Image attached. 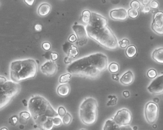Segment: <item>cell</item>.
<instances>
[{
  "label": "cell",
  "instance_id": "31",
  "mask_svg": "<svg viewBox=\"0 0 163 130\" xmlns=\"http://www.w3.org/2000/svg\"><path fill=\"white\" fill-rule=\"evenodd\" d=\"M131 8L135 10H139L141 7L140 2L138 1H133L130 3Z\"/></svg>",
  "mask_w": 163,
  "mask_h": 130
},
{
  "label": "cell",
  "instance_id": "47",
  "mask_svg": "<svg viewBox=\"0 0 163 130\" xmlns=\"http://www.w3.org/2000/svg\"><path fill=\"white\" fill-rule=\"evenodd\" d=\"M153 101L154 102L156 103V104H157V103H158V102H159V99L158 98H155L154 99Z\"/></svg>",
  "mask_w": 163,
  "mask_h": 130
},
{
  "label": "cell",
  "instance_id": "15",
  "mask_svg": "<svg viewBox=\"0 0 163 130\" xmlns=\"http://www.w3.org/2000/svg\"><path fill=\"white\" fill-rule=\"evenodd\" d=\"M78 51L77 47L74 45L72 44L71 48L69 50L67 56L65 58V59H64V63L66 64H68V63H71L72 60L78 55Z\"/></svg>",
  "mask_w": 163,
  "mask_h": 130
},
{
  "label": "cell",
  "instance_id": "3",
  "mask_svg": "<svg viewBox=\"0 0 163 130\" xmlns=\"http://www.w3.org/2000/svg\"><path fill=\"white\" fill-rule=\"evenodd\" d=\"M28 109L34 122L40 128L48 118H55L58 116V113L49 102L40 95L32 96L30 99Z\"/></svg>",
  "mask_w": 163,
  "mask_h": 130
},
{
  "label": "cell",
  "instance_id": "32",
  "mask_svg": "<svg viewBox=\"0 0 163 130\" xmlns=\"http://www.w3.org/2000/svg\"><path fill=\"white\" fill-rule=\"evenodd\" d=\"M52 121H53V124L54 126H56V127L61 126L62 124V120L61 119L58 117L53 118Z\"/></svg>",
  "mask_w": 163,
  "mask_h": 130
},
{
  "label": "cell",
  "instance_id": "14",
  "mask_svg": "<svg viewBox=\"0 0 163 130\" xmlns=\"http://www.w3.org/2000/svg\"><path fill=\"white\" fill-rule=\"evenodd\" d=\"M134 80V76L131 71L126 72L120 78L121 83L124 86H129L133 83Z\"/></svg>",
  "mask_w": 163,
  "mask_h": 130
},
{
  "label": "cell",
  "instance_id": "4",
  "mask_svg": "<svg viewBox=\"0 0 163 130\" xmlns=\"http://www.w3.org/2000/svg\"><path fill=\"white\" fill-rule=\"evenodd\" d=\"M37 71V64L33 59L15 61L10 65V77L13 82L18 83L34 78Z\"/></svg>",
  "mask_w": 163,
  "mask_h": 130
},
{
  "label": "cell",
  "instance_id": "45",
  "mask_svg": "<svg viewBox=\"0 0 163 130\" xmlns=\"http://www.w3.org/2000/svg\"><path fill=\"white\" fill-rule=\"evenodd\" d=\"M150 2V1H147V0H146V1H142V3H143V4L144 6H148V5L149 4Z\"/></svg>",
  "mask_w": 163,
  "mask_h": 130
},
{
  "label": "cell",
  "instance_id": "19",
  "mask_svg": "<svg viewBox=\"0 0 163 130\" xmlns=\"http://www.w3.org/2000/svg\"><path fill=\"white\" fill-rule=\"evenodd\" d=\"M119 127L113 120H108L105 122L103 130H119Z\"/></svg>",
  "mask_w": 163,
  "mask_h": 130
},
{
  "label": "cell",
  "instance_id": "37",
  "mask_svg": "<svg viewBox=\"0 0 163 130\" xmlns=\"http://www.w3.org/2000/svg\"><path fill=\"white\" fill-rule=\"evenodd\" d=\"M51 60L53 61H55L58 59V53L56 52H51Z\"/></svg>",
  "mask_w": 163,
  "mask_h": 130
},
{
  "label": "cell",
  "instance_id": "18",
  "mask_svg": "<svg viewBox=\"0 0 163 130\" xmlns=\"http://www.w3.org/2000/svg\"><path fill=\"white\" fill-rule=\"evenodd\" d=\"M57 94L60 96L64 97L68 95L70 92V86L66 83L61 84L57 88Z\"/></svg>",
  "mask_w": 163,
  "mask_h": 130
},
{
  "label": "cell",
  "instance_id": "24",
  "mask_svg": "<svg viewBox=\"0 0 163 130\" xmlns=\"http://www.w3.org/2000/svg\"><path fill=\"white\" fill-rule=\"evenodd\" d=\"M128 16L132 19H135L138 16L139 11L134 9L130 8L128 10Z\"/></svg>",
  "mask_w": 163,
  "mask_h": 130
},
{
  "label": "cell",
  "instance_id": "20",
  "mask_svg": "<svg viewBox=\"0 0 163 130\" xmlns=\"http://www.w3.org/2000/svg\"><path fill=\"white\" fill-rule=\"evenodd\" d=\"M126 55L128 58H133L137 53V49L135 45H129L127 48L126 50Z\"/></svg>",
  "mask_w": 163,
  "mask_h": 130
},
{
  "label": "cell",
  "instance_id": "17",
  "mask_svg": "<svg viewBox=\"0 0 163 130\" xmlns=\"http://www.w3.org/2000/svg\"><path fill=\"white\" fill-rule=\"evenodd\" d=\"M152 59L157 63L163 64V48H158L154 51Z\"/></svg>",
  "mask_w": 163,
  "mask_h": 130
},
{
  "label": "cell",
  "instance_id": "34",
  "mask_svg": "<svg viewBox=\"0 0 163 130\" xmlns=\"http://www.w3.org/2000/svg\"><path fill=\"white\" fill-rule=\"evenodd\" d=\"M66 113V111L65 108L63 106H60L58 110V114L61 117H63L64 115Z\"/></svg>",
  "mask_w": 163,
  "mask_h": 130
},
{
  "label": "cell",
  "instance_id": "11",
  "mask_svg": "<svg viewBox=\"0 0 163 130\" xmlns=\"http://www.w3.org/2000/svg\"><path fill=\"white\" fill-rule=\"evenodd\" d=\"M41 70L43 74L51 76L56 74L57 70V65L54 61L48 60L41 66Z\"/></svg>",
  "mask_w": 163,
  "mask_h": 130
},
{
  "label": "cell",
  "instance_id": "13",
  "mask_svg": "<svg viewBox=\"0 0 163 130\" xmlns=\"http://www.w3.org/2000/svg\"><path fill=\"white\" fill-rule=\"evenodd\" d=\"M72 28L80 41L82 42L87 40V32L84 25L76 24L73 26Z\"/></svg>",
  "mask_w": 163,
  "mask_h": 130
},
{
  "label": "cell",
  "instance_id": "44",
  "mask_svg": "<svg viewBox=\"0 0 163 130\" xmlns=\"http://www.w3.org/2000/svg\"><path fill=\"white\" fill-rule=\"evenodd\" d=\"M123 96L126 98H128L130 96V93L128 91H124L123 93Z\"/></svg>",
  "mask_w": 163,
  "mask_h": 130
},
{
  "label": "cell",
  "instance_id": "48",
  "mask_svg": "<svg viewBox=\"0 0 163 130\" xmlns=\"http://www.w3.org/2000/svg\"><path fill=\"white\" fill-rule=\"evenodd\" d=\"M24 105H25V106H26L27 105V101L25 100H24L22 101Z\"/></svg>",
  "mask_w": 163,
  "mask_h": 130
},
{
  "label": "cell",
  "instance_id": "49",
  "mask_svg": "<svg viewBox=\"0 0 163 130\" xmlns=\"http://www.w3.org/2000/svg\"><path fill=\"white\" fill-rule=\"evenodd\" d=\"M0 130H8V128H6V127H3V128L0 129Z\"/></svg>",
  "mask_w": 163,
  "mask_h": 130
},
{
  "label": "cell",
  "instance_id": "43",
  "mask_svg": "<svg viewBox=\"0 0 163 130\" xmlns=\"http://www.w3.org/2000/svg\"><path fill=\"white\" fill-rule=\"evenodd\" d=\"M34 0H25V2L29 6H32L34 2Z\"/></svg>",
  "mask_w": 163,
  "mask_h": 130
},
{
  "label": "cell",
  "instance_id": "50",
  "mask_svg": "<svg viewBox=\"0 0 163 130\" xmlns=\"http://www.w3.org/2000/svg\"><path fill=\"white\" fill-rule=\"evenodd\" d=\"M81 130H86V129H81Z\"/></svg>",
  "mask_w": 163,
  "mask_h": 130
},
{
  "label": "cell",
  "instance_id": "46",
  "mask_svg": "<svg viewBox=\"0 0 163 130\" xmlns=\"http://www.w3.org/2000/svg\"><path fill=\"white\" fill-rule=\"evenodd\" d=\"M112 78H113V80L118 81V75H116V74H113V75H112Z\"/></svg>",
  "mask_w": 163,
  "mask_h": 130
},
{
  "label": "cell",
  "instance_id": "16",
  "mask_svg": "<svg viewBox=\"0 0 163 130\" xmlns=\"http://www.w3.org/2000/svg\"><path fill=\"white\" fill-rule=\"evenodd\" d=\"M51 6L48 3H44L40 5L38 10V13L41 16H47L50 13Z\"/></svg>",
  "mask_w": 163,
  "mask_h": 130
},
{
  "label": "cell",
  "instance_id": "2",
  "mask_svg": "<svg viewBox=\"0 0 163 130\" xmlns=\"http://www.w3.org/2000/svg\"><path fill=\"white\" fill-rule=\"evenodd\" d=\"M87 36L101 46L109 50L118 47L117 38L108 25L105 17L97 13H91L90 22L85 27Z\"/></svg>",
  "mask_w": 163,
  "mask_h": 130
},
{
  "label": "cell",
  "instance_id": "38",
  "mask_svg": "<svg viewBox=\"0 0 163 130\" xmlns=\"http://www.w3.org/2000/svg\"><path fill=\"white\" fill-rule=\"evenodd\" d=\"M151 11V8L149 6H145L142 9L141 12L144 13H148Z\"/></svg>",
  "mask_w": 163,
  "mask_h": 130
},
{
  "label": "cell",
  "instance_id": "25",
  "mask_svg": "<svg viewBox=\"0 0 163 130\" xmlns=\"http://www.w3.org/2000/svg\"><path fill=\"white\" fill-rule=\"evenodd\" d=\"M108 69L111 73L115 74L117 73L119 71V66L116 63H112L109 65Z\"/></svg>",
  "mask_w": 163,
  "mask_h": 130
},
{
  "label": "cell",
  "instance_id": "30",
  "mask_svg": "<svg viewBox=\"0 0 163 130\" xmlns=\"http://www.w3.org/2000/svg\"><path fill=\"white\" fill-rule=\"evenodd\" d=\"M147 76L150 79H154L157 76V71L153 69H151L148 71L147 73Z\"/></svg>",
  "mask_w": 163,
  "mask_h": 130
},
{
  "label": "cell",
  "instance_id": "23",
  "mask_svg": "<svg viewBox=\"0 0 163 130\" xmlns=\"http://www.w3.org/2000/svg\"><path fill=\"white\" fill-rule=\"evenodd\" d=\"M71 74L70 73L64 74L60 76L59 78V82L62 84H64L70 82L71 79Z\"/></svg>",
  "mask_w": 163,
  "mask_h": 130
},
{
  "label": "cell",
  "instance_id": "41",
  "mask_svg": "<svg viewBox=\"0 0 163 130\" xmlns=\"http://www.w3.org/2000/svg\"><path fill=\"white\" fill-rule=\"evenodd\" d=\"M119 130H134L133 128L129 126V125H127V126H121L119 127Z\"/></svg>",
  "mask_w": 163,
  "mask_h": 130
},
{
  "label": "cell",
  "instance_id": "39",
  "mask_svg": "<svg viewBox=\"0 0 163 130\" xmlns=\"http://www.w3.org/2000/svg\"><path fill=\"white\" fill-rule=\"evenodd\" d=\"M77 39V37L76 36V35L73 34L70 35V36L69 38V41L70 43H74V42H76Z\"/></svg>",
  "mask_w": 163,
  "mask_h": 130
},
{
  "label": "cell",
  "instance_id": "8",
  "mask_svg": "<svg viewBox=\"0 0 163 130\" xmlns=\"http://www.w3.org/2000/svg\"><path fill=\"white\" fill-rule=\"evenodd\" d=\"M113 120L119 127L129 125L132 122V114L128 109H121L117 112Z\"/></svg>",
  "mask_w": 163,
  "mask_h": 130
},
{
  "label": "cell",
  "instance_id": "36",
  "mask_svg": "<svg viewBox=\"0 0 163 130\" xmlns=\"http://www.w3.org/2000/svg\"><path fill=\"white\" fill-rule=\"evenodd\" d=\"M43 49L46 51H48L51 48V45L50 43L48 42H44L42 44Z\"/></svg>",
  "mask_w": 163,
  "mask_h": 130
},
{
  "label": "cell",
  "instance_id": "29",
  "mask_svg": "<svg viewBox=\"0 0 163 130\" xmlns=\"http://www.w3.org/2000/svg\"><path fill=\"white\" fill-rule=\"evenodd\" d=\"M108 98L110 99V100L107 102V106L115 105L117 103V98L115 95H110L108 96Z\"/></svg>",
  "mask_w": 163,
  "mask_h": 130
},
{
  "label": "cell",
  "instance_id": "9",
  "mask_svg": "<svg viewBox=\"0 0 163 130\" xmlns=\"http://www.w3.org/2000/svg\"><path fill=\"white\" fill-rule=\"evenodd\" d=\"M151 28L155 33L163 35V12L158 11L154 15Z\"/></svg>",
  "mask_w": 163,
  "mask_h": 130
},
{
  "label": "cell",
  "instance_id": "10",
  "mask_svg": "<svg viewBox=\"0 0 163 130\" xmlns=\"http://www.w3.org/2000/svg\"><path fill=\"white\" fill-rule=\"evenodd\" d=\"M147 90L154 95L163 94V75L153 81L147 87Z\"/></svg>",
  "mask_w": 163,
  "mask_h": 130
},
{
  "label": "cell",
  "instance_id": "28",
  "mask_svg": "<svg viewBox=\"0 0 163 130\" xmlns=\"http://www.w3.org/2000/svg\"><path fill=\"white\" fill-rule=\"evenodd\" d=\"M118 44L121 48H126L129 46L130 41L127 39H123L121 41H119Z\"/></svg>",
  "mask_w": 163,
  "mask_h": 130
},
{
  "label": "cell",
  "instance_id": "5",
  "mask_svg": "<svg viewBox=\"0 0 163 130\" xmlns=\"http://www.w3.org/2000/svg\"><path fill=\"white\" fill-rule=\"evenodd\" d=\"M18 83L7 81L3 76H0V110L6 107L20 92Z\"/></svg>",
  "mask_w": 163,
  "mask_h": 130
},
{
  "label": "cell",
  "instance_id": "7",
  "mask_svg": "<svg viewBox=\"0 0 163 130\" xmlns=\"http://www.w3.org/2000/svg\"><path fill=\"white\" fill-rule=\"evenodd\" d=\"M159 108L157 105L153 101H149L145 108V118L147 123L152 124L156 123L158 116Z\"/></svg>",
  "mask_w": 163,
  "mask_h": 130
},
{
  "label": "cell",
  "instance_id": "12",
  "mask_svg": "<svg viewBox=\"0 0 163 130\" xmlns=\"http://www.w3.org/2000/svg\"><path fill=\"white\" fill-rule=\"evenodd\" d=\"M110 16L112 19L116 21L126 20L128 17L127 12L124 8L114 9L111 11Z\"/></svg>",
  "mask_w": 163,
  "mask_h": 130
},
{
  "label": "cell",
  "instance_id": "40",
  "mask_svg": "<svg viewBox=\"0 0 163 130\" xmlns=\"http://www.w3.org/2000/svg\"><path fill=\"white\" fill-rule=\"evenodd\" d=\"M11 120L13 124L15 125L18 121V118L16 116H13L11 118Z\"/></svg>",
  "mask_w": 163,
  "mask_h": 130
},
{
  "label": "cell",
  "instance_id": "27",
  "mask_svg": "<svg viewBox=\"0 0 163 130\" xmlns=\"http://www.w3.org/2000/svg\"><path fill=\"white\" fill-rule=\"evenodd\" d=\"M19 116L21 120H27L30 119L31 114L29 113V112L24 111L20 113Z\"/></svg>",
  "mask_w": 163,
  "mask_h": 130
},
{
  "label": "cell",
  "instance_id": "1",
  "mask_svg": "<svg viewBox=\"0 0 163 130\" xmlns=\"http://www.w3.org/2000/svg\"><path fill=\"white\" fill-rule=\"evenodd\" d=\"M108 63V58L104 53H94L73 62L67 71L75 75L94 78L107 69Z\"/></svg>",
  "mask_w": 163,
  "mask_h": 130
},
{
  "label": "cell",
  "instance_id": "22",
  "mask_svg": "<svg viewBox=\"0 0 163 130\" xmlns=\"http://www.w3.org/2000/svg\"><path fill=\"white\" fill-rule=\"evenodd\" d=\"M91 17V13L89 10H85L82 13V21L84 24L87 25L90 22Z\"/></svg>",
  "mask_w": 163,
  "mask_h": 130
},
{
  "label": "cell",
  "instance_id": "6",
  "mask_svg": "<svg viewBox=\"0 0 163 130\" xmlns=\"http://www.w3.org/2000/svg\"><path fill=\"white\" fill-rule=\"evenodd\" d=\"M98 104L92 97L85 99L80 107L81 120L86 125H91L96 123L97 119Z\"/></svg>",
  "mask_w": 163,
  "mask_h": 130
},
{
  "label": "cell",
  "instance_id": "26",
  "mask_svg": "<svg viewBox=\"0 0 163 130\" xmlns=\"http://www.w3.org/2000/svg\"><path fill=\"white\" fill-rule=\"evenodd\" d=\"M72 117L69 113H66V115L63 117V123L66 125L70 124L72 121Z\"/></svg>",
  "mask_w": 163,
  "mask_h": 130
},
{
  "label": "cell",
  "instance_id": "21",
  "mask_svg": "<svg viewBox=\"0 0 163 130\" xmlns=\"http://www.w3.org/2000/svg\"><path fill=\"white\" fill-rule=\"evenodd\" d=\"M53 118H48V119L43 124L40 129L43 130H52L54 125L53 124Z\"/></svg>",
  "mask_w": 163,
  "mask_h": 130
},
{
  "label": "cell",
  "instance_id": "35",
  "mask_svg": "<svg viewBox=\"0 0 163 130\" xmlns=\"http://www.w3.org/2000/svg\"><path fill=\"white\" fill-rule=\"evenodd\" d=\"M159 6V4L158 2L156 1H150L149 4V6L150 7V8H152L153 9H157L158 8Z\"/></svg>",
  "mask_w": 163,
  "mask_h": 130
},
{
  "label": "cell",
  "instance_id": "33",
  "mask_svg": "<svg viewBox=\"0 0 163 130\" xmlns=\"http://www.w3.org/2000/svg\"><path fill=\"white\" fill-rule=\"evenodd\" d=\"M72 44L71 43H68V42H66L63 46V51L65 53L68 54V53L69 50H70L71 47V45Z\"/></svg>",
  "mask_w": 163,
  "mask_h": 130
},
{
  "label": "cell",
  "instance_id": "42",
  "mask_svg": "<svg viewBox=\"0 0 163 130\" xmlns=\"http://www.w3.org/2000/svg\"><path fill=\"white\" fill-rule=\"evenodd\" d=\"M34 29L36 31H37V32H40L42 30V25H39V24H37L34 26Z\"/></svg>",
  "mask_w": 163,
  "mask_h": 130
}]
</instances>
